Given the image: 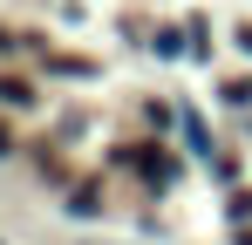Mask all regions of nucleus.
<instances>
[{"label": "nucleus", "mask_w": 252, "mask_h": 245, "mask_svg": "<svg viewBox=\"0 0 252 245\" xmlns=\"http://www.w3.org/2000/svg\"><path fill=\"white\" fill-rule=\"evenodd\" d=\"M136 163H143V177H150V184H170V177H177V163H170L164 150H143Z\"/></svg>", "instance_id": "obj_1"}, {"label": "nucleus", "mask_w": 252, "mask_h": 245, "mask_svg": "<svg viewBox=\"0 0 252 245\" xmlns=\"http://www.w3.org/2000/svg\"><path fill=\"white\" fill-rule=\"evenodd\" d=\"M239 41H246V48H252V28H246V34H239Z\"/></svg>", "instance_id": "obj_3"}, {"label": "nucleus", "mask_w": 252, "mask_h": 245, "mask_svg": "<svg viewBox=\"0 0 252 245\" xmlns=\"http://www.w3.org/2000/svg\"><path fill=\"white\" fill-rule=\"evenodd\" d=\"M0 102H14V109H28V102H34V89H28V82H0Z\"/></svg>", "instance_id": "obj_2"}]
</instances>
